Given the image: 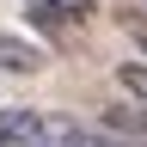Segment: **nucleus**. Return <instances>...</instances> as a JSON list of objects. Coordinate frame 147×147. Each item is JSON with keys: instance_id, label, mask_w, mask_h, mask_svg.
<instances>
[{"instance_id": "obj_1", "label": "nucleus", "mask_w": 147, "mask_h": 147, "mask_svg": "<svg viewBox=\"0 0 147 147\" xmlns=\"http://www.w3.org/2000/svg\"><path fill=\"white\" fill-rule=\"evenodd\" d=\"M25 18L31 31L49 37V49H74L98 25V0H25Z\"/></svg>"}, {"instance_id": "obj_2", "label": "nucleus", "mask_w": 147, "mask_h": 147, "mask_svg": "<svg viewBox=\"0 0 147 147\" xmlns=\"http://www.w3.org/2000/svg\"><path fill=\"white\" fill-rule=\"evenodd\" d=\"M43 61H49L43 43H31V37H18V31H0V74L31 80V74H43Z\"/></svg>"}, {"instance_id": "obj_3", "label": "nucleus", "mask_w": 147, "mask_h": 147, "mask_svg": "<svg viewBox=\"0 0 147 147\" xmlns=\"http://www.w3.org/2000/svg\"><path fill=\"white\" fill-rule=\"evenodd\" d=\"M117 92L129 104H147V55L141 61H117Z\"/></svg>"}, {"instance_id": "obj_4", "label": "nucleus", "mask_w": 147, "mask_h": 147, "mask_svg": "<svg viewBox=\"0 0 147 147\" xmlns=\"http://www.w3.org/2000/svg\"><path fill=\"white\" fill-rule=\"evenodd\" d=\"M80 147H147V135H117V129H86Z\"/></svg>"}]
</instances>
